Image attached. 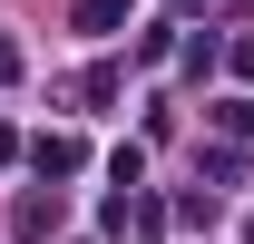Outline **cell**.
I'll return each instance as SVG.
<instances>
[{
    "mask_svg": "<svg viewBox=\"0 0 254 244\" xmlns=\"http://www.w3.org/2000/svg\"><path fill=\"white\" fill-rule=\"evenodd\" d=\"M49 225H59V195H20V215H10V235H20V244H39Z\"/></svg>",
    "mask_w": 254,
    "mask_h": 244,
    "instance_id": "7a4b0ae2",
    "label": "cell"
},
{
    "mask_svg": "<svg viewBox=\"0 0 254 244\" xmlns=\"http://www.w3.org/2000/svg\"><path fill=\"white\" fill-rule=\"evenodd\" d=\"M10 78H20V49H10V39H0V88H10Z\"/></svg>",
    "mask_w": 254,
    "mask_h": 244,
    "instance_id": "5b68a950",
    "label": "cell"
},
{
    "mask_svg": "<svg viewBox=\"0 0 254 244\" xmlns=\"http://www.w3.org/2000/svg\"><path fill=\"white\" fill-rule=\"evenodd\" d=\"M127 20V0H78V30H118Z\"/></svg>",
    "mask_w": 254,
    "mask_h": 244,
    "instance_id": "277c9868",
    "label": "cell"
},
{
    "mask_svg": "<svg viewBox=\"0 0 254 244\" xmlns=\"http://www.w3.org/2000/svg\"><path fill=\"white\" fill-rule=\"evenodd\" d=\"M39 176H78V166H88V147H78V137H39Z\"/></svg>",
    "mask_w": 254,
    "mask_h": 244,
    "instance_id": "6da1fadb",
    "label": "cell"
},
{
    "mask_svg": "<svg viewBox=\"0 0 254 244\" xmlns=\"http://www.w3.org/2000/svg\"><path fill=\"white\" fill-rule=\"evenodd\" d=\"M215 127L225 137H254V98H215Z\"/></svg>",
    "mask_w": 254,
    "mask_h": 244,
    "instance_id": "3957f363",
    "label": "cell"
}]
</instances>
